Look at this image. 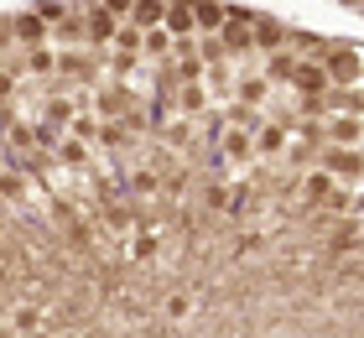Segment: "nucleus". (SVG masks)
Returning a JSON list of instances; mask_svg holds the SVG:
<instances>
[{
	"label": "nucleus",
	"instance_id": "obj_19",
	"mask_svg": "<svg viewBox=\"0 0 364 338\" xmlns=\"http://www.w3.org/2000/svg\"><path fill=\"white\" fill-rule=\"evenodd\" d=\"M271 78H240V105H266Z\"/></svg>",
	"mask_w": 364,
	"mask_h": 338
},
{
	"label": "nucleus",
	"instance_id": "obj_20",
	"mask_svg": "<svg viewBox=\"0 0 364 338\" xmlns=\"http://www.w3.org/2000/svg\"><path fill=\"white\" fill-rule=\"evenodd\" d=\"M161 135H167V146H172V151H188V146H193V120H172Z\"/></svg>",
	"mask_w": 364,
	"mask_h": 338
},
{
	"label": "nucleus",
	"instance_id": "obj_8",
	"mask_svg": "<svg viewBox=\"0 0 364 338\" xmlns=\"http://www.w3.org/2000/svg\"><path fill=\"white\" fill-rule=\"evenodd\" d=\"M167 11H172V0H136V11H130V26L156 31V26H167Z\"/></svg>",
	"mask_w": 364,
	"mask_h": 338
},
{
	"label": "nucleus",
	"instance_id": "obj_17",
	"mask_svg": "<svg viewBox=\"0 0 364 338\" xmlns=\"http://www.w3.org/2000/svg\"><path fill=\"white\" fill-rule=\"evenodd\" d=\"M130 141H136V130L125 120H105V130H99V146H130Z\"/></svg>",
	"mask_w": 364,
	"mask_h": 338
},
{
	"label": "nucleus",
	"instance_id": "obj_5",
	"mask_svg": "<svg viewBox=\"0 0 364 338\" xmlns=\"http://www.w3.org/2000/svg\"><path fill=\"white\" fill-rule=\"evenodd\" d=\"M219 146H224L229 162H250V157H255V130H250V125H229Z\"/></svg>",
	"mask_w": 364,
	"mask_h": 338
},
{
	"label": "nucleus",
	"instance_id": "obj_11",
	"mask_svg": "<svg viewBox=\"0 0 364 338\" xmlns=\"http://www.w3.org/2000/svg\"><path fill=\"white\" fill-rule=\"evenodd\" d=\"M287 151V125H255V157H281Z\"/></svg>",
	"mask_w": 364,
	"mask_h": 338
},
{
	"label": "nucleus",
	"instance_id": "obj_12",
	"mask_svg": "<svg viewBox=\"0 0 364 338\" xmlns=\"http://www.w3.org/2000/svg\"><path fill=\"white\" fill-rule=\"evenodd\" d=\"M167 31L177 37V31H198V11H193V0H172V11H167Z\"/></svg>",
	"mask_w": 364,
	"mask_h": 338
},
{
	"label": "nucleus",
	"instance_id": "obj_16",
	"mask_svg": "<svg viewBox=\"0 0 364 338\" xmlns=\"http://www.w3.org/2000/svg\"><path fill=\"white\" fill-rule=\"evenodd\" d=\"M26 68H31V78H47V73H58V58L47 47H26Z\"/></svg>",
	"mask_w": 364,
	"mask_h": 338
},
{
	"label": "nucleus",
	"instance_id": "obj_23",
	"mask_svg": "<svg viewBox=\"0 0 364 338\" xmlns=\"http://www.w3.org/2000/svg\"><path fill=\"white\" fill-rule=\"evenodd\" d=\"M193 312V302H188V292H177L172 302H167V317H172V323H182V317H188Z\"/></svg>",
	"mask_w": 364,
	"mask_h": 338
},
{
	"label": "nucleus",
	"instance_id": "obj_18",
	"mask_svg": "<svg viewBox=\"0 0 364 338\" xmlns=\"http://www.w3.org/2000/svg\"><path fill=\"white\" fill-rule=\"evenodd\" d=\"M266 78H271V83H281V78L291 83V78H296V58H291V53H271V68H266Z\"/></svg>",
	"mask_w": 364,
	"mask_h": 338
},
{
	"label": "nucleus",
	"instance_id": "obj_22",
	"mask_svg": "<svg viewBox=\"0 0 364 338\" xmlns=\"http://www.w3.org/2000/svg\"><path fill=\"white\" fill-rule=\"evenodd\" d=\"M37 16H42V21H68V6H63V0H42Z\"/></svg>",
	"mask_w": 364,
	"mask_h": 338
},
{
	"label": "nucleus",
	"instance_id": "obj_15",
	"mask_svg": "<svg viewBox=\"0 0 364 338\" xmlns=\"http://www.w3.org/2000/svg\"><path fill=\"white\" fill-rule=\"evenodd\" d=\"M287 37V31H281L276 21H266V16H255V47L260 53H276V42Z\"/></svg>",
	"mask_w": 364,
	"mask_h": 338
},
{
	"label": "nucleus",
	"instance_id": "obj_24",
	"mask_svg": "<svg viewBox=\"0 0 364 338\" xmlns=\"http://www.w3.org/2000/svg\"><path fill=\"white\" fill-rule=\"evenodd\" d=\"M255 250H260V234H240V240H235V255H240V260L255 255Z\"/></svg>",
	"mask_w": 364,
	"mask_h": 338
},
{
	"label": "nucleus",
	"instance_id": "obj_9",
	"mask_svg": "<svg viewBox=\"0 0 364 338\" xmlns=\"http://www.w3.org/2000/svg\"><path fill=\"white\" fill-rule=\"evenodd\" d=\"M94 110L105 115V120H125V115H130V94L125 89H99L94 94Z\"/></svg>",
	"mask_w": 364,
	"mask_h": 338
},
{
	"label": "nucleus",
	"instance_id": "obj_3",
	"mask_svg": "<svg viewBox=\"0 0 364 338\" xmlns=\"http://www.w3.org/2000/svg\"><path fill=\"white\" fill-rule=\"evenodd\" d=\"M198 11V37H219V31L229 26V6L224 0H193Z\"/></svg>",
	"mask_w": 364,
	"mask_h": 338
},
{
	"label": "nucleus",
	"instance_id": "obj_2",
	"mask_svg": "<svg viewBox=\"0 0 364 338\" xmlns=\"http://www.w3.org/2000/svg\"><path fill=\"white\" fill-rule=\"evenodd\" d=\"M11 42L16 47H47V21H42L37 11L16 16V21H11Z\"/></svg>",
	"mask_w": 364,
	"mask_h": 338
},
{
	"label": "nucleus",
	"instance_id": "obj_1",
	"mask_svg": "<svg viewBox=\"0 0 364 338\" xmlns=\"http://www.w3.org/2000/svg\"><path fill=\"white\" fill-rule=\"evenodd\" d=\"M323 63H328V78H333L338 89H349V83L364 73V58H359V53H349V47H333V53H328Z\"/></svg>",
	"mask_w": 364,
	"mask_h": 338
},
{
	"label": "nucleus",
	"instance_id": "obj_21",
	"mask_svg": "<svg viewBox=\"0 0 364 338\" xmlns=\"http://www.w3.org/2000/svg\"><path fill=\"white\" fill-rule=\"evenodd\" d=\"M130 193H136V198H151V193H161V177L151 172V167H141V172L130 177Z\"/></svg>",
	"mask_w": 364,
	"mask_h": 338
},
{
	"label": "nucleus",
	"instance_id": "obj_4",
	"mask_svg": "<svg viewBox=\"0 0 364 338\" xmlns=\"http://www.w3.org/2000/svg\"><path fill=\"white\" fill-rule=\"evenodd\" d=\"M333 193H338V182H333V172H328V167H312V172L302 177V198L307 203H333Z\"/></svg>",
	"mask_w": 364,
	"mask_h": 338
},
{
	"label": "nucleus",
	"instance_id": "obj_13",
	"mask_svg": "<svg viewBox=\"0 0 364 338\" xmlns=\"http://www.w3.org/2000/svg\"><path fill=\"white\" fill-rule=\"evenodd\" d=\"M146 53H151V58H161V63H167V58L177 53V37H172V31H167V26H156V31H146Z\"/></svg>",
	"mask_w": 364,
	"mask_h": 338
},
{
	"label": "nucleus",
	"instance_id": "obj_14",
	"mask_svg": "<svg viewBox=\"0 0 364 338\" xmlns=\"http://www.w3.org/2000/svg\"><path fill=\"white\" fill-rule=\"evenodd\" d=\"M58 162H63V167H84V162H89V141H78V135H63Z\"/></svg>",
	"mask_w": 364,
	"mask_h": 338
},
{
	"label": "nucleus",
	"instance_id": "obj_10",
	"mask_svg": "<svg viewBox=\"0 0 364 338\" xmlns=\"http://www.w3.org/2000/svg\"><path fill=\"white\" fill-rule=\"evenodd\" d=\"M177 110H182V120L203 115L208 110V89H203V83H177Z\"/></svg>",
	"mask_w": 364,
	"mask_h": 338
},
{
	"label": "nucleus",
	"instance_id": "obj_7",
	"mask_svg": "<svg viewBox=\"0 0 364 338\" xmlns=\"http://www.w3.org/2000/svg\"><path fill=\"white\" fill-rule=\"evenodd\" d=\"M364 141V120L359 115H333V125H328V146H359Z\"/></svg>",
	"mask_w": 364,
	"mask_h": 338
},
{
	"label": "nucleus",
	"instance_id": "obj_6",
	"mask_svg": "<svg viewBox=\"0 0 364 338\" xmlns=\"http://www.w3.org/2000/svg\"><path fill=\"white\" fill-rule=\"evenodd\" d=\"M323 167H328L333 177H359V172H364V157H359V151H349V146H328V151H323Z\"/></svg>",
	"mask_w": 364,
	"mask_h": 338
}]
</instances>
